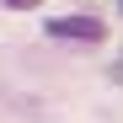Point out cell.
I'll return each mask as SVG.
<instances>
[{
	"label": "cell",
	"mask_w": 123,
	"mask_h": 123,
	"mask_svg": "<svg viewBox=\"0 0 123 123\" xmlns=\"http://www.w3.org/2000/svg\"><path fill=\"white\" fill-rule=\"evenodd\" d=\"M43 32L64 37V43H102L107 22H96V16H54V22H43Z\"/></svg>",
	"instance_id": "cell-1"
},
{
	"label": "cell",
	"mask_w": 123,
	"mask_h": 123,
	"mask_svg": "<svg viewBox=\"0 0 123 123\" xmlns=\"http://www.w3.org/2000/svg\"><path fill=\"white\" fill-rule=\"evenodd\" d=\"M6 6H11V11H32L37 0H6Z\"/></svg>",
	"instance_id": "cell-2"
}]
</instances>
